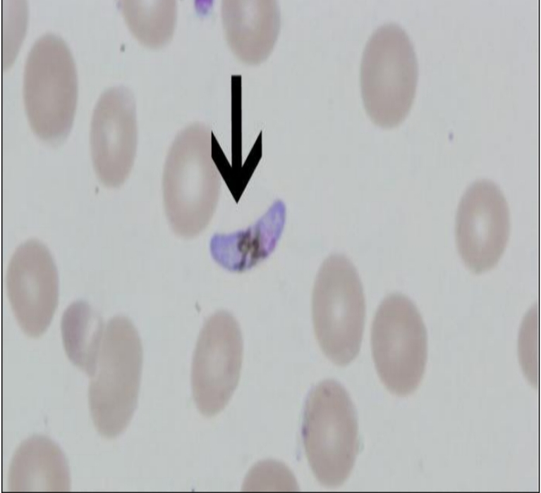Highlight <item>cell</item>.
I'll use <instances>...</instances> for the list:
<instances>
[{
  "label": "cell",
  "instance_id": "1",
  "mask_svg": "<svg viewBox=\"0 0 541 493\" xmlns=\"http://www.w3.org/2000/svg\"><path fill=\"white\" fill-rule=\"evenodd\" d=\"M219 185L212 158V132L203 124L191 125L173 142L163 175L166 216L176 234L191 238L206 228L217 204Z\"/></svg>",
  "mask_w": 541,
  "mask_h": 493
},
{
  "label": "cell",
  "instance_id": "2",
  "mask_svg": "<svg viewBox=\"0 0 541 493\" xmlns=\"http://www.w3.org/2000/svg\"><path fill=\"white\" fill-rule=\"evenodd\" d=\"M142 348L138 331L125 316L105 325L88 400L98 432L114 438L129 424L138 404Z\"/></svg>",
  "mask_w": 541,
  "mask_h": 493
},
{
  "label": "cell",
  "instance_id": "3",
  "mask_svg": "<svg viewBox=\"0 0 541 493\" xmlns=\"http://www.w3.org/2000/svg\"><path fill=\"white\" fill-rule=\"evenodd\" d=\"M77 95L76 69L68 45L55 34L43 35L28 54L23 76L25 112L39 138L54 144L68 135Z\"/></svg>",
  "mask_w": 541,
  "mask_h": 493
},
{
  "label": "cell",
  "instance_id": "4",
  "mask_svg": "<svg viewBox=\"0 0 541 493\" xmlns=\"http://www.w3.org/2000/svg\"><path fill=\"white\" fill-rule=\"evenodd\" d=\"M302 438L317 480L330 487L344 483L358 451V426L354 405L338 382H321L308 394Z\"/></svg>",
  "mask_w": 541,
  "mask_h": 493
},
{
  "label": "cell",
  "instance_id": "5",
  "mask_svg": "<svg viewBox=\"0 0 541 493\" xmlns=\"http://www.w3.org/2000/svg\"><path fill=\"white\" fill-rule=\"evenodd\" d=\"M418 73L414 48L405 30L394 23L377 28L365 46L360 66L363 104L375 124L390 128L406 118Z\"/></svg>",
  "mask_w": 541,
  "mask_h": 493
},
{
  "label": "cell",
  "instance_id": "6",
  "mask_svg": "<svg viewBox=\"0 0 541 493\" xmlns=\"http://www.w3.org/2000/svg\"><path fill=\"white\" fill-rule=\"evenodd\" d=\"M312 314L324 355L341 366L354 360L363 335L365 302L358 271L346 256L332 254L321 265L313 287Z\"/></svg>",
  "mask_w": 541,
  "mask_h": 493
},
{
  "label": "cell",
  "instance_id": "7",
  "mask_svg": "<svg viewBox=\"0 0 541 493\" xmlns=\"http://www.w3.org/2000/svg\"><path fill=\"white\" fill-rule=\"evenodd\" d=\"M371 347L379 378L391 392L406 396L416 389L425 373L427 337L410 299L396 293L381 302L372 324Z\"/></svg>",
  "mask_w": 541,
  "mask_h": 493
},
{
  "label": "cell",
  "instance_id": "8",
  "mask_svg": "<svg viewBox=\"0 0 541 493\" xmlns=\"http://www.w3.org/2000/svg\"><path fill=\"white\" fill-rule=\"evenodd\" d=\"M243 338L236 318L219 311L205 321L195 346L191 371L194 401L212 416L228 404L240 378Z\"/></svg>",
  "mask_w": 541,
  "mask_h": 493
},
{
  "label": "cell",
  "instance_id": "9",
  "mask_svg": "<svg viewBox=\"0 0 541 493\" xmlns=\"http://www.w3.org/2000/svg\"><path fill=\"white\" fill-rule=\"evenodd\" d=\"M510 230L508 205L500 189L488 180L477 181L463 194L457 211L456 240L466 266L475 273L495 266Z\"/></svg>",
  "mask_w": 541,
  "mask_h": 493
},
{
  "label": "cell",
  "instance_id": "10",
  "mask_svg": "<svg viewBox=\"0 0 541 493\" xmlns=\"http://www.w3.org/2000/svg\"><path fill=\"white\" fill-rule=\"evenodd\" d=\"M137 135L132 92L124 86L107 89L96 104L90 127L92 163L104 185L116 187L128 177L135 159Z\"/></svg>",
  "mask_w": 541,
  "mask_h": 493
},
{
  "label": "cell",
  "instance_id": "11",
  "mask_svg": "<svg viewBox=\"0 0 541 493\" xmlns=\"http://www.w3.org/2000/svg\"><path fill=\"white\" fill-rule=\"evenodd\" d=\"M6 287L21 329L32 337L42 335L51 321L59 296L57 270L42 243L31 239L17 248L8 264Z\"/></svg>",
  "mask_w": 541,
  "mask_h": 493
},
{
  "label": "cell",
  "instance_id": "12",
  "mask_svg": "<svg viewBox=\"0 0 541 493\" xmlns=\"http://www.w3.org/2000/svg\"><path fill=\"white\" fill-rule=\"evenodd\" d=\"M221 18L228 44L240 60L257 64L269 56L281 24L275 1H224Z\"/></svg>",
  "mask_w": 541,
  "mask_h": 493
},
{
  "label": "cell",
  "instance_id": "13",
  "mask_svg": "<svg viewBox=\"0 0 541 493\" xmlns=\"http://www.w3.org/2000/svg\"><path fill=\"white\" fill-rule=\"evenodd\" d=\"M286 213L284 203L276 200L245 230L214 235L209 244L212 257L229 271L242 273L250 270L274 250L284 230Z\"/></svg>",
  "mask_w": 541,
  "mask_h": 493
},
{
  "label": "cell",
  "instance_id": "14",
  "mask_svg": "<svg viewBox=\"0 0 541 493\" xmlns=\"http://www.w3.org/2000/svg\"><path fill=\"white\" fill-rule=\"evenodd\" d=\"M70 483L66 458L48 437L32 436L16 451L8 470L10 491H68Z\"/></svg>",
  "mask_w": 541,
  "mask_h": 493
},
{
  "label": "cell",
  "instance_id": "15",
  "mask_svg": "<svg viewBox=\"0 0 541 493\" xmlns=\"http://www.w3.org/2000/svg\"><path fill=\"white\" fill-rule=\"evenodd\" d=\"M104 328L99 314L82 301L70 305L61 319L66 353L70 361L90 377L95 370Z\"/></svg>",
  "mask_w": 541,
  "mask_h": 493
},
{
  "label": "cell",
  "instance_id": "16",
  "mask_svg": "<svg viewBox=\"0 0 541 493\" xmlns=\"http://www.w3.org/2000/svg\"><path fill=\"white\" fill-rule=\"evenodd\" d=\"M118 6L132 33L142 44L158 47L171 37L176 20L174 1H120Z\"/></svg>",
  "mask_w": 541,
  "mask_h": 493
}]
</instances>
